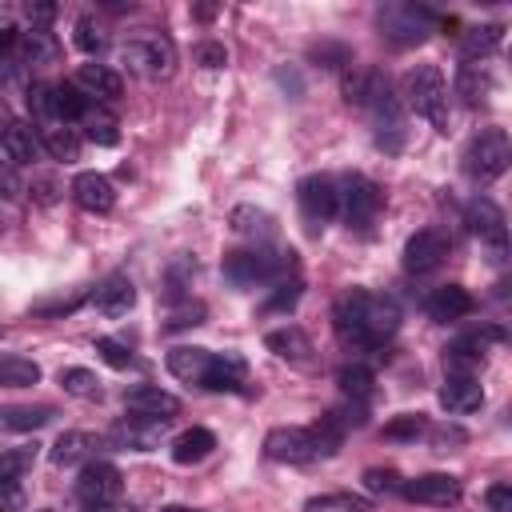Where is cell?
<instances>
[{
    "label": "cell",
    "instance_id": "obj_25",
    "mask_svg": "<svg viewBox=\"0 0 512 512\" xmlns=\"http://www.w3.org/2000/svg\"><path fill=\"white\" fill-rule=\"evenodd\" d=\"M488 92H492L488 68H484L480 60H464V64L456 68V96H460L468 108H476V104L488 100Z\"/></svg>",
    "mask_w": 512,
    "mask_h": 512
},
{
    "label": "cell",
    "instance_id": "obj_13",
    "mask_svg": "<svg viewBox=\"0 0 512 512\" xmlns=\"http://www.w3.org/2000/svg\"><path fill=\"white\" fill-rule=\"evenodd\" d=\"M496 340H504L500 328H484V332H468V336L452 340V344L444 348V368H448V372H460V376H472V372L484 364L488 344H496Z\"/></svg>",
    "mask_w": 512,
    "mask_h": 512
},
{
    "label": "cell",
    "instance_id": "obj_33",
    "mask_svg": "<svg viewBox=\"0 0 512 512\" xmlns=\"http://www.w3.org/2000/svg\"><path fill=\"white\" fill-rule=\"evenodd\" d=\"M500 40H504L500 24H480V28H468L460 36V52H464V60H480L484 64V56L500 48Z\"/></svg>",
    "mask_w": 512,
    "mask_h": 512
},
{
    "label": "cell",
    "instance_id": "obj_51",
    "mask_svg": "<svg viewBox=\"0 0 512 512\" xmlns=\"http://www.w3.org/2000/svg\"><path fill=\"white\" fill-rule=\"evenodd\" d=\"M484 504H488V512H512V488L500 480V484H492L488 492H484Z\"/></svg>",
    "mask_w": 512,
    "mask_h": 512
},
{
    "label": "cell",
    "instance_id": "obj_52",
    "mask_svg": "<svg viewBox=\"0 0 512 512\" xmlns=\"http://www.w3.org/2000/svg\"><path fill=\"white\" fill-rule=\"evenodd\" d=\"M32 196H36L40 204H56V196H60V184H56L52 176H40V180H32Z\"/></svg>",
    "mask_w": 512,
    "mask_h": 512
},
{
    "label": "cell",
    "instance_id": "obj_40",
    "mask_svg": "<svg viewBox=\"0 0 512 512\" xmlns=\"http://www.w3.org/2000/svg\"><path fill=\"white\" fill-rule=\"evenodd\" d=\"M96 356H100L108 368H116V372H124V368L136 364V356H132L120 340H112V336H100V340H96Z\"/></svg>",
    "mask_w": 512,
    "mask_h": 512
},
{
    "label": "cell",
    "instance_id": "obj_23",
    "mask_svg": "<svg viewBox=\"0 0 512 512\" xmlns=\"http://www.w3.org/2000/svg\"><path fill=\"white\" fill-rule=\"evenodd\" d=\"M164 428H168L164 420H148V416H128V420H120V424L112 428V440H116L120 448H136V452H152Z\"/></svg>",
    "mask_w": 512,
    "mask_h": 512
},
{
    "label": "cell",
    "instance_id": "obj_30",
    "mask_svg": "<svg viewBox=\"0 0 512 512\" xmlns=\"http://www.w3.org/2000/svg\"><path fill=\"white\" fill-rule=\"evenodd\" d=\"M36 128H40V148L48 156H56L64 164H72L80 156V140H76V132L68 124H36Z\"/></svg>",
    "mask_w": 512,
    "mask_h": 512
},
{
    "label": "cell",
    "instance_id": "obj_12",
    "mask_svg": "<svg viewBox=\"0 0 512 512\" xmlns=\"http://www.w3.org/2000/svg\"><path fill=\"white\" fill-rule=\"evenodd\" d=\"M264 456L276 464H308L320 456V444L312 436V428H272L264 436Z\"/></svg>",
    "mask_w": 512,
    "mask_h": 512
},
{
    "label": "cell",
    "instance_id": "obj_15",
    "mask_svg": "<svg viewBox=\"0 0 512 512\" xmlns=\"http://www.w3.org/2000/svg\"><path fill=\"white\" fill-rule=\"evenodd\" d=\"M400 492L416 504H432V508H452L460 500V480L448 472H424L416 480H404Z\"/></svg>",
    "mask_w": 512,
    "mask_h": 512
},
{
    "label": "cell",
    "instance_id": "obj_8",
    "mask_svg": "<svg viewBox=\"0 0 512 512\" xmlns=\"http://www.w3.org/2000/svg\"><path fill=\"white\" fill-rule=\"evenodd\" d=\"M464 224H468V232L492 252L496 264L508 256V228H504V212H500L496 200H488V196L468 200V208H464Z\"/></svg>",
    "mask_w": 512,
    "mask_h": 512
},
{
    "label": "cell",
    "instance_id": "obj_48",
    "mask_svg": "<svg viewBox=\"0 0 512 512\" xmlns=\"http://www.w3.org/2000/svg\"><path fill=\"white\" fill-rule=\"evenodd\" d=\"M0 512H24V488H20V480L0 476Z\"/></svg>",
    "mask_w": 512,
    "mask_h": 512
},
{
    "label": "cell",
    "instance_id": "obj_3",
    "mask_svg": "<svg viewBox=\"0 0 512 512\" xmlns=\"http://www.w3.org/2000/svg\"><path fill=\"white\" fill-rule=\"evenodd\" d=\"M508 160H512V144H508V132H504V128H480V132L468 140L464 156H460L464 176H468L472 184H492V180H500V176L508 172Z\"/></svg>",
    "mask_w": 512,
    "mask_h": 512
},
{
    "label": "cell",
    "instance_id": "obj_31",
    "mask_svg": "<svg viewBox=\"0 0 512 512\" xmlns=\"http://www.w3.org/2000/svg\"><path fill=\"white\" fill-rule=\"evenodd\" d=\"M228 224H232V232L236 236H248V240H264V236H272V216L264 212V208H256V204H236L232 208V216H228Z\"/></svg>",
    "mask_w": 512,
    "mask_h": 512
},
{
    "label": "cell",
    "instance_id": "obj_43",
    "mask_svg": "<svg viewBox=\"0 0 512 512\" xmlns=\"http://www.w3.org/2000/svg\"><path fill=\"white\" fill-rule=\"evenodd\" d=\"M72 40H76V48L88 52V56H96V52L108 44L104 32H100V24H96L92 16H80V20H76V36H72Z\"/></svg>",
    "mask_w": 512,
    "mask_h": 512
},
{
    "label": "cell",
    "instance_id": "obj_4",
    "mask_svg": "<svg viewBox=\"0 0 512 512\" xmlns=\"http://www.w3.org/2000/svg\"><path fill=\"white\" fill-rule=\"evenodd\" d=\"M436 24H440V16L432 8H424V4H380L376 8V28L396 48L424 44Z\"/></svg>",
    "mask_w": 512,
    "mask_h": 512
},
{
    "label": "cell",
    "instance_id": "obj_55",
    "mask_svg": "<svg viewBox=\"0 0 512 512\" xmlns=\"http://www.w3.org/2000/svg\"><path fill=\"white\" fill-rule=\"evenodd\" d=\"M84 296H68V300H52V304H36V312L40 316H60V312H72L76 304H80Z\"/></svg>",
    "mask_w": 512,
    "mask_h": 512
},
{
    "label": "cell",
    "instance_id": "obj_36",
    "mask_svg": "<svg viewBox=\"0 0 512 512\" xmlns=\"http://www.w3.org/2000/svg\"><path fill=\"white\" fill-rule=\"evenodd\" d=\"M40 380V364L28 356H4L0 360V384L4 388H32Z\"/></svg>",
    "mask_w": 512,
    "mask_h": 512
},
{
    "label": "cell",
    "instance_id": "obj_10",
    "mask_svg": "<svg viewBox=\"0 0 512 512\" xmlns=\"http://www.w3.org/2000/svg\"><path fill=\"white\" fill-rule=\"evenodd\" d=\"M296 200H300V212H304V220H308L312 228L328 224V220L340 212L336 180H332V176H324V172H316V176H304V180L296 184Z\"/></svg>",
    "mask_w": 512,
    "mask_h": 512
},
{
    "label": "cell",
    "instance_id": "obj_16",
    "mask_svg": "<svg viewBox=\"0 0 512 512\" xmlns=\"http://www.w3.org/2000/svg\"><path fill=\"white\" fill-rule=\"evenodd\" d=\"M264 348H268L272 356L288 360L292 368H312V364H316V348H312L308 332H304V328H296V324L272 328V332L264 336Z\"/></svg>",
    "mask_w": 512,
    "mask_h": 512
},
{
    "label": "cell",
    "instance_id": "obj_17",
    "mask_svg": "<svg viewBox=\"0 0 512 512\" xmlns=\"http://www.w3.org/2000/svg\"><path fill=\"white\" fill-rule=\"evenodd\" d=\"M124 408H128L132 416H148V420H164V424H168V420L180 412V400H176L172 392L156 388V384H136V388L124 392Z\"/></svg>",
    "mask_w": 512,
    "mask_h": 512
},
{
    "label": "cell",
    "instance_id": "obj_28",
    "mask_svg": "<svg viewBox=\"0 0 512 512\" xmlns=\"http://www.w3.org/2000/svg\"><path fill=\"white\" fill-rule=\"evenodd\" d=\"M208 360H212L208 348H188V344H180V348L168 352V372H172L176 380H184V384H200Z\"/></svg>",
    "mask_w": 512,
    "mask_h": 512
},
{
    "label": "cell",
    "instance_id": "obj_27",
    "mask_svg": "<svg viewBox=\"0 0 512 512\" xmlns=\"http://www.w3.org/2000/svg\"><path fill=\"white\" fill-rule=\"evenodd\" d=\"M92 112V100L76 88V84H52V120L56 124H68V120H84Z\"/></svg>",
    "mask_w": 512,
    "mask_h": 512
},
{
    "label": "cell",
    "instance_id": "obj_44",
    "mask_svg": "<svg viewBox=\"0 0 512 512\" xmlns=\"http://www.w3.org/2000/svg\"><path fill=\"white\" fill-rule=\"evenodd\" d=\"M28 108L40 124H48L52 120V84H32L28 88Z\"/></svg>",
    "mask_w": 512,
    "mask_h": 512
},
{
    "label": "cell",
    "instance_id": "obj_47",
    "mask_svg": "<svg viewBox=\"0 0 512 512\" xmlns=\"http://www.w3.org/2000/svg\"><path fill=\"white\" fill-rule=\"evenodd\" d=\"M312 60H320L324 68H344V64H352V52L344 44H316Z\"/></svg>",
    "mask_w": 512,
    "mask_h": 512
},
{
    "label": "cell",
    "instance_id": "obj_2",
    "mask_svg": "<svg viewBox=\"0 0 512 512\" xmlns=\"http://www.w3.org/2000/svg\"><path fill=\"white\" fill-rule=\"evenodd\" d=\"M400 88H404V104L416 116H424L436 132L448 128V84H444V72L436 64H428V60L424 64H412L404 72Z\"/></svg>",
    "mask_w": 512,
    "mask_h": 512
},
{
    "label": "cell",
    "instance_id": "obj_34",
    "mask_svg": "<svg viewBox=\"0 0 512 512\" xmlns=\"http://www.w3.org/2000/svg\"><path fill=\"white\" fill-rule=\"evenodd\" d=\"M88 448H92V436L88 432H60L56 444H52V452H48V460L60 464V468H68V464H80L88 456Z\"/></svg>",
    "mask_w": 512,
    "mask_h": 512
},
{
    "label": "cell",
    "instance_id": "obj_42",
    "mask_svg": "<svg viewBox=\"0 0 512 512\" xmlns=\"http://www.w3.org/2000/svg\"><path fill=\"white\" fill-rule=\"evenodd\" d=\"M32 464H36V444H32V448H8V452L0 456V476L20 480V476H24Z\"/></svg>",
    "mask_w": 512,
    "mask_h": 512
},
{
    "label": "cell",
    "instance_id": "obj_29",
    "mask_svg": "<svg viewBox=\"0 0 512 512\" xmlns=\"http://www.w3.org/2000/svg\"><path fill=\"white\" fill-rule=\"evenodd\" d=\"M212 448H216V436L208 428H188L172 440V460L176 464H200L212 456Z\"/></svg>",
    "mask_w": 512,
    "mask_h": 512
},
{
    "label": "cell",
    "instance_id": "obj_37",
    "mask_svg": "<svg viewBox=\"0 0 512 512\" xmlns=\"http://www.w3.org/2000/svg\"><path fill=\"white\" fill-rule=\"evenodd\" d=\"M60 388L68 396H80V400H96L100 396V380L88 368H60Z\"/></svg>",
    "mask_w": 512,
    "mask_h": 512
},
{
    "label": "cell",
    "instance_id": "obj_18",
    "mask_svg": "<svg viewBox=\"0 0 512 512\" xmlns=\"http://www.w3.org/2000/svg\"><path fill=\"white\" fill-rule=\"evenodd\" d=\"M244 380H248V364L236 352H212L200 388H208V392H240Z\"/></svg>",
    "mask_w": 512,
    "mask_h": 512
},
{
    "label": "cell",
    "instance_id": "obj_24",
    "mask_svg": "<svg viewBox=\"0 0 512 512\" xmlns=\"http://www.w3.org/2000/svg\"><path fill=\"white\" fill-rule=\"evenodd\" d=\"M424 308H428V316H432V320L448 324V320H460V316H468L476 304H472L468 288H460V284H444V288H432V296L424 300Z\"/></svg>",
    "mask_w": 512,
    "mask_h": 512
},
{
    "label": "cell",
    "instance_id": "obj_39",
    "mask_svg": "<svg viewBox=\"0 0 512 512\" xmlns=\"http://www.w3.org/2000/svg\"><path fill=\"white\" fill-rule=\"evenodd\" d=\"M84 128H88V140H92V144H100V148L120 144V128H116V120H112V116L88 112V116H84Z\"/></svg>",
    "mask_w": 512,
    "mask_h": 512
},
{
    "label": "cell",
    "instance_id": "obj_11",
    "mask_svg": "<svg viewBox=\"0 0 512 512\" xmlns=\"http://www.w3.org/2000/svg\"><path fill=\"white\" fill-rule=\"evenodd\" d=\"M448 248H452V240H448L444 228H420V232H412L408 244H404V272H412V276L436 272L448 260Z\"/></svg>",
    "mask_w": 512,
    "mask_h": 512
},
{
    "label": "cell",
    "instance_id": "obj_20",
    "mask_svg": "<svg viewBox=\"0 0 512 512\" xmlns=\"http://www.w3.org/2000/svg\"><path fill=\"white\" fill-rule=\"evenodd\" d=\"M72 200L84 208V212H112L116 204V188L104 172H76L72 180Z\"/></svg>",
    "mask_w": 512,
    "mask_h": 512
},
{
    "label": "cell",
    "instance_id": "obj_32",
    "mask_svg": "<svg viewBox=\"0 0 512 512\" xmlns=\"http://www.w3.org/2000/svg\"><path fill=\"white\" fill-rule=\"evenodd\" d=\"M336 384H340V392H344L352 404H364V400H372V392H376V376H372L368 364H344V368L336 372Z\"/></svg>",
    "mask_w": 512,
    "mask_h": 512
},
{
    "label": "cell",
    "instance_id": "obj_50",
    "mask_svg": "<svg viewBox=\"0 0 512 512\" xmlns=\"http://www.w3.org/2000/svg\"><path fill=\"white\" fill-rule=\"evenodd\" d=\"M24 192V180H20V172L8 164V160H0V200H16Z\"/></svg>",
    "mask_w": 512,
    "mask_h": 512
},
{
    "label": "cell",
    "instance_id": "obj_49",
    "mask_svg": "<svg viewBox=\"0 0 512 512\" xmlns=\"http://www.w3.org/2000/svg\"><path fill=\"white\" fill-rule=\"evenodd\" d=\"M196 64H204V68H224L228 64V48L224 44H216V40H204L200 48H196Z\"/></svg>",
    "mask_w": 512,
    "mask_h": 512
},
{
    "label": "cell",
    "instance_id": "obj_14",
    "mask_svg": "<svg viewBox=\"0 0 512 512\" xmlns=\"http://www.w3.org/2000/svg\"><path fill=\"white\" fill-rule=\"evenodd\" d=\"M392 96V84H388V76L380 72V68H372V64H360V68H352V72H344V100L348 104H356V108H376V104H384Z\"/></svg>",
    "mask_w": 512,
    "mask_h": 512
},
{
    "label": "cell",
    "instance_id": "obj_56",
    "mask_svg": "<svg viewBox=\"0 0 512 512\" xmlns=\"http://www.w3.org/2000/svg\"><path fill=\"white\" fill-rule=\"evenodd\" d=\"M192 16H196V20H212V16H216V8H212V4H196V8H192Z\"/></svg>",
    "mask_w": 512,
    "mask_h": 512
},
{
    "label": "cell",
    "instance_id": "obj_1",
    "mask_svg": "<svg viewBox=\"0 0 512 512\" xmlns=\"http://www.w3.org/2000/svg\"><path fill=\"white\" fill-rule=\"evenodd\" d=\"M396 328H400V308L380 292L352 288L336 300V332L356 348H380L396 336Z\"/></svg>",
    "mask_w": 512,
    "mask_h": 512
},
{
    "label": "cell",
    "instance_id": "obj_7",
    "mask_svg": "<svg viewBox=\"0 0 512 512\" xmlns=\"http://www.w3.org/2000/svg\"><path fill=\"white\" fill-rule=\"evenodd\" d=\"M336 196H340V212H344L348 228H360V232H368L376 224L380 208H384V192L368 176H360V172H348L336 184Z\"/></svg>",
    "mask_w": 512,
    "mask_h": 512
},
{
    "label": "cell",
    "instance_id": "obj_26",
    "mask_svg": "<svg viewBox=\"0 0 512 512\" xmlns=\"http://www.w3.org/2000/svg\"><path fill=\"white\" fill-rule=\"evenodd\" d=\"M92 304L104 312V316H124L132 304H136V288L128 276H108L96 292H92Z\"/></svg>",
    "mask_w": 512,
    "mask_h": 512
},
{
    "label": "cell",
    "instance_id": "obj_58",
    "mask_svg": "<svg viewBox=\"0 0 512 512\" xmlns=\"http://www.w3.org/2000/svg\"><path fill=\"white\" fill-rule=\"evenodd\" d=\"M88 512H112V504H108V508H88Z\"/></svg>",
    "mask_w": 512,
    "mask_h": 512
},
{
    "label": "cell",
    "instance_id": "obj_9",
    "mask_svg": "<svg viewBox=\"0 0 512 512\" xmlns=\"http://www.w3.org/2000/svg\"><path fill=\"white\" fill-rule=\"evenodd\" d=\"M124 492V480H120V468L108 464V460H96V464H84L80 476H76V496L84 508H108L116 504Z\"/></svg>",
    "mask_w": 512,
    "mask_h": 512
},
{
    "label": "cell",
    "instance_id": "obj_57",
    "mask_svg": "<svg viewBox=\"0 0 512 512\" xmlns=\"http://www.w3.org/2000/svg\"><path fill=\"white\" fill-rule=\"evenodd\" d=\"M8 124H12V116H8V108L0 104V136H4V128H8Z\"/></svg>",
    "mask_w": 512,
    "mask_h": 512
},
{
    "label": "cell",
    "instance_id": "obj_21",
    "mask_svg": "<svg viewBox=\"0 0 512 512\" xmlns=\"http://www.w3.org/2000/svg\"><path fill=\"white\" fill-rule=\"evenodd\" d=\"M0 152H4V160H8L12 168H16V164H32L36 152H40V128L28 124V120H12V124L4 128V136H0Z\"/></svg>",
    "mask_w": 512,
    "mask_h": 512
},
{
    "label": "cell",
    "instance_id": "obj_19",
    "mask_svg": "<svg viewBox=\"0 0 512 512\" xmlns=\"http://www.w3.org/2000/svg\"><path fill=\"white\" fill-rule=\"evenodd\" d=\"M440 404H444V412H452V416H468V412H476V408L484 404V388H480L476 376L448 372V380L440 384Z\"/></svg>",
    "mask_w": 512,
    "mask_h": 512
},
{
    "label": "cell",
    "instance_id": "obj_22",
    "mask_svg": "<svg viewBox=\"0 0 512 512\" xmlns=\"http://www.w3.org/2000/svg\"><path fill=\"white\" fill-rule=\"evenodd\" d=\"M72 84H76L88 100H116L120 88H124V80H120L108 64H80L76 76H72Z\"/></svg>",
    "mask_w": 512,
    "mask_h": 512
},
{
    "label": "cell",
    "instance_id": "obj_53",
    "mask_svg": "<svg viewBox=\"0 0 512 512\" xmlns=\"http://www.w3.org/2000/svg\"><path fill=\"white\" fill-rule=\"evenodd\" d=\"M24 16L32 20V28H44V24H52V20H56V4H28V8H24Z\"/></svg>",
    "mask_w": 512,
    "mask_h": 512
},
{
    "label": "cell",
    "instance_id": "obj_45",
    "mask_svg": "<svg viewBox=\"0 0 512 512\" xmlns=\"http://www.w3.org/2000/svg\"><path fill=\"white\" fill-rule=\"evenodd\" d=\"M300 300V280L292 276V280H280L276 284V292H272V300L264 304V312H284V308H292Z\"/></svg>",
    "mask_w": 512,
    "mask_h": 512
},
{
    "label": "cell",
    "instance_id": "obj_5",
    "mask_svg": "<svg viewBox=\"0 0 512 512\" xmlns=\"http://www.w3.org/2000/svg\"><path fill=\"white\" fill-rule=\"evenodd\" d=\"M120 60L132 72L160 80V76H172V68H176V44L156 28H140L136 36H128L120 44Z\"/></svg>",
    "mask_w": 512,
    "mask_h": 512
},
{
    "label": "cell",
    "instance_id": "obj_54",
    "mask_svg": "<svg viewBox=\"0 0 512 512\" xmlns=\"http://www.w3.org/2000/svg\"><path fill=\"white\" fill-rule=\"evenodd\" d=\"M200 316H204V304H192V308H184V312H176L164 328L168 332H176V328H188V324H200Z\"/></svg>",
    "mask_w": 512,
    "mask_h": 512
},
{
    "label": "cell",
    "instance_id": "obj_46",
    "mask_svg": "<svg viewBox=\"0 0 512 512\" xmlns=\"http://www.w3.org/2000/svg\"><path fill=\"white\" fill-rule=\"evenodd\" d=\"M400 484H404V480H400L392 468H368V472H364V488L376 492V496H380V492H400Z\"/></svg>",
    "mask_w": 512,
    "mask_h": 512
},
{
    "label": "cell",
    "instance_id": "obj_38",
    "mask_svg": "<svg viewBox=\"0 0 512 512\" xmlns=\"http://www.w3.org/2000/svg\"><path fill=\"white\" fill-rule=\"evenodd\" d=\"M48 420H52V408H4L0 412V424L12 432H36Z\"/></svg>",
    "mask_w": 512,
    "mask_h": 512
},
{
    "label": "cell",
    "instance_id": "obj_35",
    "mask_svg": "<svg viewBox=\"0 0 512 512\" xmlns=\"http://www.w3.org/2000/svg\"><path fill=\"white\" fill-rule=\"evenodd\" d=\"M372 504L356 492H320L304 500V512H368Z\"/></svg>",
    "mask_w": 512,
    "mask_h": 512
},
{
    "label": "cell",
    "instance_id": "obj_6",
    "mask_svg": "<svg viewBox=\"0 0 512 512\" xmlns=\"http://www.w3.org/2000/svg\"><path fill=\"white\" fill-rule=\"evenodd\" d=\"M292 248H252V252H228L224 256V276L236 288H252V284H268V280H284V272L292 268Z\"/></svg>",
    "mask_w": 512,
    "mask_h": 512
},
{
    "label": "cell",
    "instance_id": "obj_41",
    "mask_svg": "<svg viewBox=\"0 0 512 512\" xmlns=\"http://www.w3.org/2000/svg\"><path fill=\"white\" fill-rule=\"evenodd\" d=\"M420 432H424V416L420 412H400V416H392L384 424V436L388 440H416Z\"/></svg>",
    "mask_w": 512,
    "mask_h": 512
}]
</instances>
